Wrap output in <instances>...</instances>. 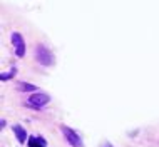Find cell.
<instances>
[{"label": "cell", "instance_id": "9c48e42d", "mask_svg": "<svg viewBox=\"0 0 159 147\" xmlns=\"http://www.w3.org/2000/svg\"><path fill=\"white\" fill-rule=\"evenodd\" d=\"M102 147H112V145H111V144H109V142H106V144H104V145H102Z\"/></svg>", "mask_w": 159, "mask_h": 147}, {"label": "cell", "instance_id": "8992f818", "mask_svg": "<svg viewBox=\"0 0 159 147\" xmlns=\"http://www.w3.org/2000/svg\"><path fill=\"white\" fill-rule=\"evenodd\" d=\"M45 142L42 137H29V147H44Z\"/></svg>", "mask_w": 159, "mask_h": 147}, {"label": "cell", "instance_id": "6da1fadb", "mask_svg": "<svg viewBox=\"0 0 159 147\" xmlns=\"http://www.w3.org/2000/svg\"><path fill=\"white\" fill-rule=\"evenodd\" d=\"M35 57L42 65H52L54 64V55L50 54L49 49H45L44 45H37L35 49Z\"/></svg>", "mask_w": 159, "mask_h": 147}, {"label": "cell", "instance_id": "277c9868", "mask_svg": "<svg viewBox=\"0 0 159 147\" xmlns=\"http://www.w3.org/2000/svg\"><path fill=\"white\" fill-rule=\"evenodd\" d=\"M12 44H14V47H15L17 57H24L25 55V44H24V37L20 35L19 32L12 33Z\"/></svg>", "mask_w": 159, "mask_h": 147}, {"label": "cell", "instance_id": "3957f363", "mask_svg": "<svg viewBox=\"0 0 159 147\" xmlns=\"http://www.w3.org/2000/svg\"><path fill=\"white\" fill-rule=\"evenodd\" d=\"M62 132H64V136H66L67 142H69L72 147H84L82 140H80V137L77 136V132L72 131L70 127H66V125H64V127H62Z\"/></svg>", "mask_w": 159, "mask_h": 147}, {"label": "cell", "instance_id": "7a4b0ae2", "mask_svg": "<svg viewBox=\"0 0 159 147\" xmlns=\"http://www.w3.org/2000/svg\"><path fill=\"white\" fill-rule=\"evenodd\" d=\"M49 102H50V97L47 96V94H40V92L30 96V97H29V100H27V104L30 107H34V109H42V107L47 105Z\"/></svg>", "mask_w": 159, "mask_h": 147}, {"label": "cell", "instance_id": "52a82bcc", "mask_svg": "<svg viewBox=\"0 0 159 147\" xmlns=\"http://www.w3.org/2000/svg\"><path fill=\"white\" fill-rule=\"evenodd\" d=\"M17 87H19V90H22V92H32V90H37L35 85L27 84V82H19V84H17Z\"/></svg>", "mask_w": 159, "mask_h": 147}, {"label": "cell", "instance_id": "5b68a950", "mask_svg": "<svg viewBox=\"0 0 159 147\" xmlns=\"http://www.w3.org/2000/svg\"><path fill=\"white\" fill-rule=\"evenodd\" d=\"M12 131H14L15 137H17V140H19V142H22V144H24V142L29 139V137H27V132H25V129L22 127V125H19V124L14 125V127H12Z\"/></svg>", "mask_w": 159, "mask_h": 147}, {"label": "cell", "instance_id": "ba28073f", "mask_svg": "<svg viewBox=\"0 0 159 147\" xmlns=\"http://www.w3.org/2000/svg\"><path fill=\"white\" fill-rule=\"evenodd\" d=\"M12 75H14V70H12V72H3L2 75H0V79H2V80H7V79H10Z\"/></svg>", "mask_w": 159, "mask_h": 147}]
</instances>
